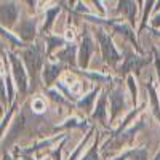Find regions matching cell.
Segmentation results:
<instances>
[{"instance_id": "cell-1", "label": "cell", "mask_w": 160, "mask_h": 160, "mask_svg": "<svg viewBox=\"0 0 160 160\" xmlns=\"http://www.w3.org/2000/svg\"><path fill=\"white\" fill-rule=\"evenodd\" d=\"M24 61L28 64V71L32 77V83L35 85L37 82V75H38V71L42 68V62H43V48L40 43H34V45H29L28 50L24 51Z\"/></svg>"}, {"instance_id": "cell-2", "label": "cell", "mask_w": 160, "mask_h": 160, "mask_svg": "<svg viewBox=\"0 0 160 160\" xmlns=\"http://www.w3.org/2000/svg\"><path fill=\"white\" fill-rule=\"evenodd\" d=\"M96 37H98L99 43H101V50H102L104 61L108 62L109 66H115V64L118 62V59H120V55L117 53V50L114 48L111 37L106 34L102 29H98V31H96Z\"/></svg>"}, {"instance_id": "cell-3", "label": "cell", "mask_w": 160, "mask_h": 160, "mask_svg": "<svg viewBox=\"0 0 160 160\" xmlns=\"http://www.w3.org/2000/svg\"><path fill=\"white\" fill-rule=\"evenodd\" d=\"M149 62H151V58H141V56L135 55V53H128L125 58V62L118 68V74L122 77H125L130 71H133L135 74H139L142 66L149 64Z\"/></svg>"}, {"instance_id": "cell-4", "label": "cell", "mask_w": 160, "mask_h": 160, "mask_svg": "<svg viewBox=\"0 0 160 160\" xmlns=\"http://www.w3.org/2000/svg\"><path fill=\"white\" fill-rule=\"evenodd\" d=\"M8 56H10V61H11V66H13V72H15L16 83H18L21 93H26V90H28V80H26V72L22 69V66H21L19 59L13 55V53L8 51Z\"/></svg>"}, {"instance_id": "cell-5", "label": "cell", "mask_w": 160, "mask_h": 160, "mask_svg": "<svg viewBox=\"0 0 160 160\" xmlns=\"http://www.w3.org/2000/svg\"><path fill=\"white\" fill-rule=\"evenodd\" d=\"M91 51H93L91 37H90L88 34H85L83 38H82V47H80V56H78V64H80V68H82V69L87 68L88 58H90V55H91Z\"/></svg>"}, {"instance_id": "cell-6", "label": "cell", "mask_w": 160, "mask_h": 160, "mask_svg": "<svg viewBox=\"0 0 160 160\" xmlns=\"http://www.w3.org/2000/svg\"><path fill=\"white\" fill-rule=\"evenodd\" d=\"M19 35L22 37V40L26 42H29V40L34 38L35 35V21L34 19H26L19 24V29H18Z\"/></svg>"}, {"instance_id": "cell-7", "label": "cell", "mask_w": 160, "mask_h": 160, "mask_svg": "<svg viewBox=\"0 0 160 160\" xmlns=\"http://www.w3.org/2000/svg\"><path fill=\"white\" fill-rule=\"evenodd\" d=\"M62 68H64L62 64H48V66H45V69H43L45 85H51L53 82H55V78H58V75L62 71Z\"/></svg>"}, {"instance_id": "cell-8", "label": "cell", "mask_w": 160, "mask_h": 160, "mask_svg": "<svg viewBox=\"0 0 160 160\" xmlns=\"http://www.w3.org/2000/svg\"><path fill=\"white\" fill-rule=\"evenodd\" d=\"M18 18V7L15 3H2V19L7 24H13L15 19Z\"/></svg>"}, {"instance_id": "cell-9", "label": "cell", "mask_w": 160, "mask_h": 160, "mask_svg": "<svg viewBox=\"0 0 160 160\" xmlns=\"http://www.w3.org/2000/svg\"><path fill=\"white\" fill-rule=\"evenodd\" d=\"M111 102H112V118L117 115V112L123 108V91L120 88H114L111 91Z\"/></svg>"}, {"instance_id": "cell-10", "label": "cell", "mask_w": 160, "mask_h": 160, "mask_svg": "<svg viewBox=\"0 0 160 160\" xmlns=\"http://www.w3.org/2000/svg\"><path fill=\"white\" fill-rule=\"evenodd\" d=\"M106 93H102V96L99 98V101H98V106H96V111L93 112V118H99L102 123H106Z\"/></svg>"}, {"instance_id": "cell-11", "label": "cell", "mask_w": 160, "mask_h": 160, "mask_svg": "<svg viewBox=\"0 0 160 160\" xmlns=\"http://www.w3.org/2000/svg\"><path fill=\"white\" fill-rule=\"evenodd\" d=\"M118 10L127 13L130 22H135V13H136L135 2H120V3H118Z\"/></svg>"}, {"instance_id": "cell-12", "label": "cell", "mask_w": 160, "mask_h": 160, "mask_svg": "<svg viewBox=\"0 0 160 160\" xmlns=\"http://www.w3.org/2000/svg\"><path fill=\"white\" fill-rule=\"evenodd\" d=\"M74 53H75V47H74V45H66V48L58 53V58H59L61 61H66V62H69V64H74Z\"/></svg>"}, {"instance_id": "cell-13", "label": "cell", "mask_w": 160, "mask_h": 160, "mask_svg": "<svg viewBox=\"0 0 160 160\" xmlns=\"http://www.w3.org/2000/svg\"><path fill=\"white\" fill-rule=\"evenodd\" d=\"M148 90L151 93V101H152V109H154V114L155 117L160 120V106H158V99H157V93L152 87V83H148Z\"/></svg>"}, {"instance_id": "cell-14", "label": "cell", "mask_w": 160, "mask_h": 160, "mask_svg": "<svg viewBox=\"0 0 160 160\" xmlns=\"http://www.w3.org/2000/svg\"><path fill=\"white\" fill-rule=\"evenodd\" d=\"M98 93H99V88L93 90V91L90 93V95H88L87 98H83L82 101H78V102H77V106H78V108H83V109H87V111H88V109L91 108V102H93V99L96 98Z\"/></svg>"}, {"instance_id": "cell-15", "label": "cell", "mask_w": 160, "mask_h": 160, "mask_svg": "<svg viewBox=\"0 0 160 160\" xmlns=\"http://www.w3.org/2000/svg\"><path fill=\"white\" fill-rule=\"evenodd\" d=\"M47 43H48V53H50L51 50H55L56 47L66 45V40L62 37H58V35H51V37H47Z\"/></svg>"}, {"instance_id": "cell-16", "label": "cell", "mask_w": 160, "mask_h": 160, "mask_svg": "<svg viewBox=\"0 0 160 160\" xmlns=\"http://www.w3.org/2000/svg\"><path fill=\"white\" fill-rule=\"evenodd\" d=\"M59 7H55V8H51V10H48L47 11V22H45V26H43V31H48L50 29V26L53 24V21H55V16L59 13Z\"/></svg>"}, {"instance_id": "cell-17", "label": "cell", "mask_w": 160, "mask_h": 160, "mask_svg": "<svg viewBox=\"0 0 160 160\" xmlns=\"http://www.w3.org/2000/svg\"><path fill=\"white\" fill-rule=\"evenodd\" d=\"M98 144L95 142V144H93L91 146V149H90V152L85 155V158H82V160H98Z\"/></svg>"}, {"instance_id": "cell-18", "label": "cell", "mask_w": 160, "mask_h": 160, "mask_svg": "<svg viewBox=\"0 0 160 160\" xmlns=\"http://www.w3.org/2000/svg\"><path fill=\"white\" fill-rule=\"evenodd\" d=\"M83 74H87L90 78H93V80H98V82H111V77H104V75H101V74H93V72H85V71H82Z\"/></svg>"}, {"instance_id": "cell-19", "label": "cell", "mask_w": 160, "mask_h": 160, "mask_svg": "<svg viewBox=\"0 0 160 160\" xmlns=\"http://www.w3.org/2000/svg\"><path fill=\"white\" fill-rule=\"evenodd\" d=\"M68 127H85V123H77V118H71L68 120V123L61 125L59 128H68Z\"/></svg>"}, {"instance_id": "cell-20", "label": "cell", "mask_w": 160, "mask_h": 160, "mask_svg": "<svg viewBox=\"0 0 160 160\" xmlns=\"http://www.w3.org/2000/svg\"><path fill=\"white\" fill-rule=\"evenodd\" d=\"M48 95L55 99V101H59V102H69V101H66V99H62V96L59 95V93H56V91H48Z\"/></svg>"}, {"instance_id": "cell-21", "label": "cell", "mask_w": 160, "mask_h": 160, "mask_svg": "<svg viewBox=\"0 0 160 160\" xmlns=\"http://www.w3.org/2000/svg\"><path fill=\"white\" fill-rule=\"evenodd\" d=\"M43 108H45V106H43V102H42V101H38V99L32 102V109H35V111H42Z\"/></svg>"}, {"instance_id": "cell-22", "label": "cell", "mask_w": 160, "mask_h": 160, "mask_svg": "<svg viewBox=\"0 0 160 160\" xmlns=\"http://www.w3.org/2000/svg\"><path fill=\"white\" fill-rule=\"evenodd\" d=\"M131 155H133V149H130V151H125L122 155H120V157H117L115 160H127V158H128V157H131Z\"/></svg>"}, {"instance_id": "cell-23", "label": "cell", "mask_w": 160, "mask_h": 160, "mask_svg": "<svg viewBox=\"0 0 160 160\" xmlns=\"http://www.w3.org/2000/svg\"><path fill=\"white\" fill-rule=\"evenodd\" d=\"M152 26H155V28H158V26H160V15H157V16L154 18V21H152Z\"/></svg>"}, {"instance_id": "cell-24", "label": "cell", "mask_w": 160, "mask_h": 160, "mask_svg": "<svg viewBox=\"0 0 160 160\" xmlns=\"http://www.w3.org/2000/svg\"><path fill=\"white\" fill-rule=\"evenodd\" d=\"M59 152H61V149H58V151L53 152V158H55V160H59Z\"/></svg>"}, {"instance_id": "cell-25", "label": "cell", "mask_w": 160, "mask_h": 160, "mask_svg": "<svg viewBox=\"0 0 160 160\" xmlns=\"http://www.w3.org/2000/svg\"><path fill=\"white\" fill-rule=\"evenodd\" d=\"M157 72H158V77H160V62H158V59H157Z\"/></svg>"}, {"instance_id": "cell-26", "label": "cell", "mask_w": 160, "mask_h": 160, "mask_svg": "<svg viewBox=\"0 0 160 160\" xmlns=\"http://www.w3.org/2000/svg\"><path fill=\"white\" fill-rule=\"evenodd\" d=\"M72 37H74V34H72V31H69L68 32V38H72Z\"/></svg>"}, {"instance_id": "cell-27", "label": "cell", "mask_w": 160, "mask_h": 160, "mask_svg": "<svg viewBox=\"0 0 160 160\" xmlns=\"http://www.w3.org/2000/svg\"><path fill=\"white\" fill-rule=\"evenodd\" d=\"M155 160H160V154H157V157H155Z\"/></svg>"}, {"instance_id": "cell-28", "label": "cell", "mask_w": 160, "mask_h": 160, "mask_svg": "<svg viewBox=\"0 0 160 160\" xmlns=\"http://www.w3.org/2000/svg\"><path fill=\"white\" fill-rule=\"evenodd\" d=\"M5 160H11V158H8V157H5Z\"/></svg>"}]
</instances>
